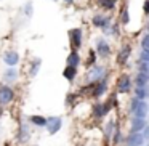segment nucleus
Segmentation results:
<instances>
[{
  "label": "nucleus",
  "instance_id": "f257e3e1",
  "mask_svg": "<svg viewBox=\"0 0 149 146\" xmlns=\"http://www.w3.org/2000/svg\"><path fill=\"white\" fill-rule=\"evenodd\" d=\"M15 98V93L8 85H3V87H0V106H7L13 101Z\"/></svg>",
  "mask_w": 149,
  "mask_h": 146
},
{
  "label": "nucleus",
  "instance_id": "f03ea898",
  "mask_svg": "<svg viewBox=\"0 0 149 146\" xmlns=\"http://www.w3.org/2000/svg\"><path fill=\"white\" fill-rule=\"evenodd\" d=\"M69 39H71V47L79 48V47L82 45V39H84V32H82V29H79V27L71 29L69 31Z\"/></svg>",
  "mask_w": 149,
  "mask_h": 146
},
{
  "label": "nucleus",
  "instance_id": "7ed1b4c3",
  "mask_svg": "<svg viewBox=\"0 0 149 146\" xmlns=\"http://www.w3.org/2000/svg\"><path fill=\"white\" fill-rule=\"evenodd\" d=\"M103 77H104V68L103 66H98V64H95L93 68H91V71L88 72V75H87V79L91 82V84L100 82Z\"/></svg>",
  "mask_w": 149,
  "mask_h": 146
},
{
  "label": "nucleus",
  "instance_id": "20e7f679",
  "mask_svg": "<svg viewBox=\"0 0 149 146\" xmlns=\"http://www.w3.org/2000/svg\"><path fill=\"white\" fill-rule=\"evenodd\" d=\"M96 55L103 56V58H106V56L111 55V45L103 39V37L96 39Z\"/></svg>",
  "mask_w": 149,
  "mask_h": 146
},
{
  "label": "nucleus",
  "instance_id": "39448f33",
  "mask_svg": "<svg viewBox=\"0 0 149 146\" xmlns=\"http://www.w3.org/2000/svg\"><path fill=\"white\" fill-rule=\"evenodd\" d=\"M61 124H63L61 117H48L45 125H47V129H48V132L52 133V135H55V133L61 129Z\"/></svg>",
  "mask_w": 149,
  "mask_h": 146
},
{
  "label": "nucleus",
  "instance_id": "423d86ee",
  "mask_svg": "<svg viewBox=\"0 0 149 146\" xmlns=\"http://www.w3.org/2000/svg\"><path fill=\"white\" fill-rule=\"evenodd\" d=\"M130 87H132V82H130V77L127 74L120 75L119 77V84H117V92L119 93H128Z\"/></svg>",
  "mask_w": 149,
  "mask_h": 146
},
{
  "label": "nucleus",
  "instance_id": "0eeeda50",
  "mask_svg": "<svg viewBox=\"0 0 149 146\" xmlns=\"http://www.w3.org/2000/svg\"><path fill=\"white\" fill-rule=\"evenodd\" d=\"M95 27H100V29H104L106 26L111 24V18L109 16H104V15H95L93 20H91Z\"/></svg>",
  "mask_w": 149,
  "mask_h": 146
},
{
  "label": "nucleus",
  "instance_id": "6e6552de",
  "mask_svg": "<svg viewBox=\"0 0 149 146\" xmlns=\"http://www.w3.org/2000/svg\"><path fill=\"white\" fill-rule=\"evenodd\" d=\"M130 53H132V47H130L128 43H125V45L120 48V52H119V56H117V63H119L120 66L125 64L127 59L130 58Z\"/></svg>",
  "mask_w": 149,
  "mask_h": 146
},
{
  "label": "nucleus",
  "instance_id": "1a4fd4ad",
  "mask_svg": "<svg viewBox=\"0 0 149 146\" xmlns=\"http://www.w3.org/2000/svg\"><path fill=\"white\" fill-rule=\"evenodd\" d=\"M133 114H135V117H139V119H144L146 117V114H148V104H146L144 100L138 101L136 108L133 109Z\"/></svg>",
  "mask_w": 149,
  "mask_h": 146
},
{
  "label": "nucleus",
  "instance_id": "9d476101",
  "mask_svg": "<svg viewBox=\"0 0 149 146\" xmlns=\"http://www.w3.org/2000/svg\"><path fill=\"white\" fill-rule=\"evenodd\" d=\"M143 141H144V136H143L139 132L130 133V136L127 138V146H141Z\"/></svg>",
  "mask_w": 149,
  "mask_h": 146
},
{
  "label": "nucleus",
  "instance_id": "9b49d317",
  "mask_svg": "<svg viewBox=\"0 0 149 146\" xmlns=\"http://www.w3.org/2000/svg\"><path fill=\"white\" fill-rule=\"evenodd\" d=\"M107 90V82H106V77H103L100 82H96L93 87V96H101V95H104V92Z\"/></svg>",
  "mask_w": 149,
  "mask_h": 146
},
{
  "label": "nucleus",
  "instance_id": "f8f14e48",
  "mask_svg": "<svg viewBox=\"0 0 149 146\" xmlns=\"http://www.w3.org/2000/svg\"><path fill=\"white\" fill-rule=\"evenodd\" d=\"M3 61L7 63V66L13 68V66H16L18 61H19V55H18L16 52H7L3 55Z\"/></svg>",
  "mask_w": 149,
  "mask_h": 146
},
{
  "label": "nucleus",
  "instance_id": "ddd939ff",
  "mask_svg": "<svg viewBox=\"0 0 149 146\" xmlns=\"http://www.w3.org/2000/svg\"><path fill=\"white\" fill-rule=\"evenodd\" d=\"M146 127V120L144 119H139V117H133L132 120V129H130V133H136V132H141L143 129Z\"/></svg>",
  "mask_w": 149,
  "mask_h": 146
},
{
  "label": "nucleus",
  "instance_id": "4468645a",
  "mask_svg": "<svg viewBox=\"0 0 149 146\" xmlns=\"http://www.w3.org/2000/svg\"><path fill=\"white\" fill-rule=\"evenodd\" d=\"M63 75L69 82H72L75 79V75H77V68H74V66H66V69L63 71Z\"/></svg>",
  "mask_w": 149,
  "mask_h": 146
},
{
  "label": "nucleus",
  "instance_id": "2eb2a0df",
  "mask_svg": "<svg viewBox=\"0 0 149 146\" xmlns=\"http://www.w3.org/2000/svg\"><path fill=\"white\" fill-rule=\"evenodd\" d=\"M79 64H80V56H79V53L74 50V52L68 56V66H74V68H77Z\"/></svg>",
  "mask_w": 149,
  "mask_h": 146
},
{
  "label": "nucleus",
  "instance_id": "dca6fc26",
  "mask_svg": "<svg viewBox=\"0 0 149 146\" xmlns=\"http://www.w3.org/2000/svg\"><path fill=\"white\" fill-rule=\"evenodd\" d=\"M148 84V74L146 72H138L136 75V87H146Z\"/></svg>",
  "mask_w": 149,
  "mask_h": 146
},
{
  "label": "nucleus",
  "instance_id": "f3484780",
  "mask_svg": "<svg viewBox=\"0 0 149 146\" xmlns=\"http://www.w3.org/2000/svg\"><path fill=\"white\" fill-rule=\"evenodd\" d=\"M93 114H95V117H103V116H106V111H104V106H103V103H96L93 106Z\"/></svg>",
  "mask_w": 149,
  "mask_h": 146
},
{
  "label": "nucleus",
  "instance_id": "a211bd4d",
  "mask_svg": "<svg viewBox=\"0 0 149 146\" xmlns=\"http://www.w3.org/2000/svg\"><path fill=\"white\" fill-rule=\"evenodd\" d=\"M16 77H18L16 69L8 68L7 71H5V80H7V82H13V80H16Z\"/></svg>",
  "mask_w": 149,
  "mask_h": 146
},
{
  "label": "nucleus",
  "instance_id": "6ab92c4d",
  "mask_svg": "<svg viewBox=\"0 0 149 146\" xmlns=\"http://www.w3.org/2000/svg\"><path fill=\"white\" fill-rule=\"evenodd\" d=\"M98 3L104 10H114L116 8V0H98Z\"/></svg>",
  "mask_w": 149,
  "mask_h": 146
},
{
  "label": "nucleus",
  "instance_id": "aec40b11",
  "mask_svg": "<svg viewBox=\"0 0 149 146\" xmlns=\"http://www.w3.org/2000/svg\"><path fill=\"white\" fill-rule=\"evenodd\" d=\"M31 122H32L34 125H37V127H43V125H45V122H47V119H45V117H42V116H32V117H31Z\"/></svg>",
  "mask_w": 149,
  "mask_h": 146
},
{
  "label": "nucleus",
  "instance_id": "412c9836",
  "mask_svg": "<svg viewBox=\"0 0 149 146\" xmlns=\"http://www.w3.org/2000/svg\"><path fill=\"white\" fill-rule=\"evenodd\" d=\"M135 93H136V98H138V100H146V96H148V90H146V87H138Z\"/></svg>",
  "mask_w": 149,
  "mask_h": 146
},
{
  "label": "nucleus",
  "instance_id": "4be33fe9",
  "mask_svg": "<svg viewBox=\"0 0 149 146\" xmlns=\"http://www.w3.org/2000/svg\"><path fill=\"white\" fill-rule=\"evenodd\" d=\"M27 136H29V130H27V125H21V129H19V140H21V141H26Z\"/></svg>",
  "mask_w": 149,
  "mask_h": 146
},
{
  "label": "nucleus",
  "instance_id": "5701e85b",
  "mask_svg": "<svg viewBox=\"0 0 149 146\" xmlns=\"http://www.w3.org/2000/svg\"><path fill=\"white\" fill-rule=\"evenodd\" d=\"M120 21H122L123 24H128V21H130V16H128V10H127V7H123L122 11H120Z\"/></svg>",
  "mask_w": 149,
  "mask_h": 146
},
{
  "label": "nucleus",
  "instance_id": "b1692460",
  "mask_svg": "<svg viewBox=\"0 0 149 146\" xmlns=\"http://www.w3.org/2000/svg\"><path fill=\"white\" fill-rule=\"evenodd\" d=\"M114 129H116L114 120H109V122H107V125H106V136H107V138H109V136L114 133Z\"/></svg>",
  "mask_w": 149,
  "mask_h": 146
},
{
  "label": "nucleus",
  "instance_id": "393cba45",
  "mask_svg": "<svg viewBox=\"0 0 149 146\" xmlns=\"http://www.w3.org/2000/svg\"><path fill=\"white\" fill-rule=\"evenodd\" d=\"M40 69V59H36V63H32V66H31V75H37V72H39Z\"/></svg>",
  "mask_w": 149,
  "mask_h": 146
},
{
  "label": "nucleus",
  "instance_id": "a878e982",
  "mask_svg": "<svg viewBox=\"0 0 149 146\" xmlns=\"http://www.w3.org/2000/svg\"><path fill=\"white\" fill-rule=\"evenodd\" d=\"M141 47H143V50H149V34H144V36H143Z\"/></svg>",
  "mask_w": 149,
  "mask_h": 146
},
{
  "label": "nucleus",
  "instance_id": "bb28decb",
  "mask_svg": "<svg viewBox=\"0 0 149 146\" xmlns=\"http://www.w3.org/2000/svg\"><path fill=\"white\" fill-rule=\"evenodd\" d=\"M148 71H149V63L141 61V64H139V72H146V74H148Z\"/></svg>",
  "mask_w": 149,
  "mask_h": 146
},
{
  "label": "nucleus",
  "instance_id": "cd10ccee",
  "mask_svg": "<svg viewBox=\"0 0 149 146\" xmlns=\"http://www.w3.org/2000/svg\"><path fill=\"white\" fill-rule=\"evenodd\" d=\"M139 58H141V61H148L149 63V50H143L141 55H139Z\"/></svg>",
  "mask_w": 149,
  "mask_h": 146
},
{
  "label": "nucleus",
  "instance_id": "c85d7f7f",
  "mask_svg": "<svg viewBox=\"0 0 149 146\" xmlns=\"http://www.w3.org/2000/svg\"><path fill=\"white\" fill-rule=\"evenodd\" d=\"M95 59H96V53H95V52H90V58H88V61H87V66H88V68H90V66L95 63Z\"/></svg>",
  "mask_w": 149,
  "mask_h": 146
},
{
  "label": "nucleus",
  "instance_id": "c756f323",
  "mask_svg": "<svg viewBox=\"0 0 149 146\" xmlns=\"http://www.w3.org/2000/svg\"><path fill=\"white\" fill-rule=\"evenodd\" d=\"M120 136H122V135H120V130L117 129V130H116V136H114V143H116V145L120 141Z\"/></svg>",
  "mask_w": 149,
  "mask_h": 146
},
{
  "label": "nucleus",
  "instance_id": "7c9ffc66",
  "mask_svg": "<svg viewBox=\"0 0 149 146\" xmlns=\"http://www.w3.org/2000/svg\"><path fill=\"white\" fill-rule=\"evenodd\" d=\"M148 7H149V0H144V13H148Z\"/></svg>",
  "mask_w": 149,
  "mask_h": 146
},
{
  "label": "nucleus",
  "instance_id": "2f4dec72",
  "mask_svg": "<svg viewBox=\"0 0 149 146\" xmlns=\"http://www.w3.org/2000/svg\"><path fill=\"white\" fill-rule=\"evenodd\" d=\"M66 3H72V2H74V0H64Z\"/></svg>",
  "mask_w": 149,
  "mask_h": 146
},
{
  "label": "nucleus",
  "instance_id": "473e14b6",
  "mask_svg": "<svg viewBox=\"0 0 149 146\" xmlns=\"http://www.w3.org/2000/svg\"><path fill=\"white\" fill-rule=\"evenodd\" d=\"M0 116H2V106H0Z\"/></svg>",
  "mask_w": 149,
  "mask_h": 146
},
{
  "label": "nucleus",
  "instance_id": "72a5a7b5",
  "mask_svg": "<svg viewBox=\"0 0 149 146\" xmlns=\"http://www.w3.org/2000/svg\"><path fill=\"white\" fill-rule=\"evenodd\" d=\"M52 2H56V0H52Z\"/></svg>",
  "mask_w": 149,
  "mask_h": 146
}]
</instances>
